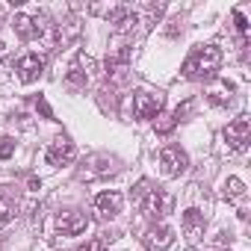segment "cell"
Listing matches in <instances>:
<instances>
[{
  "label": "cell",
  "instance_id": "277c9868",
  "mask_svg": "<svg viewBox=\"0 0 251 251\" xmlns=\"http://www.w3.org/2000/svg\"><path fill=\"white\" fill-rule=\"evenodd\" d=\"M118 172V160L106 157V154H92L83 160L80 166V180H95V177H109Z\"/></svg>",
  "mask_w": 251,
  "mask_h": 251
},
{
  "label": "cell",
  "instance_id": "8fae6325",
  "mask_svg": "<svg viewBox=\"0 0 251 251\" xmlns=\"http://www.w3.org/2000/svg\"><path fill=\"white\" fill-rule=\"evenodd\" d=\"M56 227H59V233H65V236H77V233H83V230L89 227V219H86V213H80V210H65V213H59V219H56Z\"/></svg>",
  "mask_w": 251,
  "mask_h": 251
},
{
  "label": "cell",
  "instance_id": "cb8c5ba5",
  "mask_svg": "<svg viewBox=\"0 0 251 251\" xmlns=\"http://www.w3.org/2000/svg\"><path fill=\"white\" fill-rule=\"evenodd\" d=\"M36 106L42 109V115H45V118H53V112H50V106H48V100H45V98H39V100H36Z\"/></svg>",
  "mask_w": 251,
  "mask_h": 251
},
{
  "label": "cell",
  "instance_id": "e0dca14e",
  "mask_svg": "<svg viewBox=\"0 0 251 251\" xmlns=\"http://www.w3.org/2000/svg\"><path fill=\"white\" fill-rule=\"evenodd\" d=\"M175 127H177V121H175V115H172V112H160V115H157V121H154L157 136H169Z\"/></svg>",
  "mask_w": 251,
  "mask_h": 251
},
{
  "label": "cell",
  "instance_id": "5bb4252c",
  "mask_svg": "<svg viewBox=\"0 0 251 251\" xmlns=\"http://www.w3.org/2000/svg\"><path fill=\"white\" fill-rule=\"evenodd\" d=\"M109 24L115 33H127V30H133V24H139V15L130 6H115V9H109Z\"/></svg>",
  "mask_w": 251,
  "mask_h": 251
},
{
  "label": "cell",
  "instance_id": "2e32d148",
  "mask_svg": "<svg viewBox=\"0 0 251 251\" xmlns=\"http://www.w3.org/2000/svg\"><path fill=\"white\" fill-rule=\"evenodd\" d=\"M65 86H68V89H74V92H80V89H86V86H89V74H86L80 65H71V68H68V74H65Z\"/></svg>",
  "mask_w": 251,
  "mask_h": 251
},
{
  "label": "cell",
  "instance_id": "603a6c76",
  "mask_svg": "<svg viewBox=\"0 0 251 251\" xmlns=\"http://www.w3.org/2000/svg\"><path fill=\"white\" fill-rule=\"evenodd\" d=\"M83 251H106V242L98 236V239H92V242H86L83 245Z\"/></svg>",
  "mask_w": 251,
  "mask_h": 251
},
{
  "label": "cell",
  "instance_id": "8992f818",
  "mask_svg": "<svg viewBox=\"0 0 251 251\" xmlns=\"http://www.w3.org/2000/svg\"><path fill=\"white\" fill-rule=\"evenodd\" d=\"M225 139H227V145H230L236 154H242V151L248 148V142H251V121H248L245 115H239L236 121H230L227 127H225Z\"/></svg>",
  "mask_w": 251,
  "mask_h": 251
},
{
  "label": "cell",
  "instance_id": "7a4b0ae2",
  "mask_svg": "<svg viewBox=\"0 0 251 251\" xmlns=\"http://www.w3.org/2000/svg\"><path fill=\"white\" fill-rule=\"evenodd\" d=\"M130 198L139 207V213L148 216V219H163L166 213H172V198L160 186H154L151 180H139L136 189L130 192Z\"/></svg>",
  "mask_w": 251,
  "mask_h": 251
},
{
  "label": "cell",
  "instance_id": "4fadbf2b",
  "mask_svg": "<svg viewBox=\"0 0 251 251\" xmlns=\"http://www.w3.org/2000/svg\"><path fill=\"white\" fill-rule=\"evenodd\" d=\"M121 204H124V195L115 192V189L95 195V210H98L100 219H112V216H118V213H121Z\"/></svg>",
  "mask_w": 251,
  "mask_h": 251
},
{
  "label": "cell",
  "instance_id": "ffe728a7",
  "mask_svg": "<svg viewBox=\"0 0 251 251\" xmlns=\"http://www.w3.org/2000/svg\"><path fill=\"white\" fill-rule=\"evenodd\" d=\"M12 151H15V139L12 136H3V139H0V160H9Z\"/></svg>",
  "mask_w": 251,
  "mask_h": 251
},
{
  "label": "cell",
  "instance_id": "7c38bea8",
  "mask_svg": "<svg viewBox=\"0 0 251 251\" xmlns=\"http://www.w3.org/2000/svg\"><path fill=\"white\" fill-rule=\"evenodd\" d=\"M180 225H183V236H186L189 242H198V239L204 236L207 219H204V213H201V210L189 207V210H183V219H180Z\"/></svg>",
  "mask_w": 251,
  "mask_h": 251
},
{
  "label": "cell",
  "instance_id": "484cf974",
  "mask_svg": "<svg viewBox=\"0 0 251 251\" xmlns=\"http://www.w3.org/2000/svg\"><path fill=\"white\" fill-rule=\"evenodd\" d=\"M0 48H3V45H0Z\"/></svg>",
  "mask_w": 251,
  "mask_h": 251
},
{
  "label": "cell",
  "instance_id": "ac0fdd59",
  "mask_svg": "<svg viewBox=\"0 0 251 251\" xmlns=\"http://www.w3.org/2000/svg\"><path fill=\"white\" fill-rule=\"evenodd\" d=\"M230 95H233V83L222 80V83L210 92V103H219V106H222V103H227V100H230Z\"/></svg>",
  "mask_w": 251,
  "mask_h": 251
},
{
  "label": "cell",
  "instance_id": "6da1fadb",
  "mask_svg": "<svg viewBox=\"0 0 251 251\" xmlns=\"http://www.w3.org/2000/svg\"><path fill=\"white\" fill-rule=\"evenodd\" d=\"M222 68V50L216 45H198L192 48V53L183 59V77L186 80H213Z\"/></svg>",
  "mask_w": 251,
  "mask_h": 251
},
{
  "label": "cell",
  "instance_id": "9c48e42d",
  "mask_svg": "<svg viewBox=\"0 0 251 251\" xmlns=\"http://www.w3.org/2000/svg\"><path fill=\"white\" fill-rule=\"evenodd\" d=\"M74 142H68L65 136H59V139H53L50 145H48V151H45V160H48V166H68L71 160H74Z\"/></svg>",
  "mask_w": 251,
  "mask_h": 251
},
{
  "label": "cell",
  "instance_id": "52a82bcc",
  "mask_svg": "<svg viewBox=\"0 0 251 251\" xmlns=\"http://www.w3.org/2000/svg\"><path fill=\"white\" fill-rule=\"evenodd\" d=\"M160 166H163V175L177 177V175H183V172L189 169V157H186L177 145H169V148L160 151Z\"/></svg>",
  "mask_w": 251,
  "mask_h": 251
},
{
  "label": "cell",
  "instance_id": "9a60e30c",
  "mask_svg": "<svg viewBox=\"0 0 251 251\" xmlns=\"http://www.w3.org/2000/svg\"><path fill=\"white\" fill-rule=\"evenodd\" d=\"M18 213V198L12 192V186H0V225L12 222Z\"/></svg>",
  "mask_w": 251,
  "mask_h": 251
},
{
  "label": "cell",
  "instance_id": "7402d4cb",
  "mask_svg": "<svg viewBox=\"0 0 251 251\" xmlns=\"http://www.w3.org/2000/svg\"><path fill=\"white\" fill-rule=\"evenodd\" d=\"M192 106H195V103H192V100H183V106H177V109H175V112H172V115H175V121H180V118H183V115H186V112H192Z\"/></svg>",
  "mask_w": 251,
  "mask_h": 251
},
{
  "label": "cell",
  "instance_id": "ba28073f",
  "mask_svg": "<svg viewBox=\"0 0 251 251\" xmlns=\"http://www.w3.org/2000/svg\"><path fill=\"white\" fill-rule=\"evenodd\" d=\"M172 242H175V230H172L169 225H154V227H148L145 236H142V245H145L148 251H169Z\"/></svg>",
  "mask_w": 251,
  "mask_h": 251
},
{
  "label": "cell",
  "instance_id": "44dd1931",
  "mask_svg": "<svg viewBox=\"0 0 251 251\" xmlns=\"http://www.w3.org/2000/svg\"><path fill=\"white\" fill-rule=\"evenodd\" d=\"M233 21H236V30H239V33H242V36H245V33H248V21H245V15H242V12H239V9H236V12H233Z\"/></svg>",
  "mask_w": 251,
  "mask_h": 251
},
{
  "label": "cell",
  "instance_id": "3957f363",
  "mask_svg": "<svg viewBox=\"0 0 251 251\" xmlns=\"http://www.w3.org/2000/svg\"><path fill=\"white\" fill-rule=\"evenodd\" d=\"M15 33H18V39H24V42H33V39H42L53 24L48 21V15L45 12H39V15H15Z\"/></svg>",
  "mask_w": 251,
  "mask_h": 251
},
{
  "label": "cell",
  "instance_id": "d6986e66",
  "mask_svg": "<svg viewBox=\"0 0 251 251\" xmlns=\"http://www.w3.org/2000/svg\"><path fill=\"white\" fill-rule=\"evenodd\" d=\"M225 195H227V198H242V195H245V183H242L239 177H227V183H225Z\"/></svg>",
  "mask_w": 251,
  "mask_h": 251
},
{
  "label": "cell",
  "instance_id": "30bf717a",
  "mask_svg": "<svg viewBox=\"0 0 251 251\" xmlns=\"http://www.w3.org/2000/svg\"><path fill=\"white\" fill-rule=\"evenodd\" d=\"M15 71H18L21 83H36V80L42 77V71H45V59H42L39 53H24V56L15 62Z\"/></svg>",
  "mask_w": 251,
  "mask_h": 251
},
{
  "label": "cell",
  "instance_id": "d4e9b609",
  "mask_svg": "<svg viewBox=\"0 0 251 251\" xmlns=\"http://www.w3.org/2000/svg\"><path fill=\"white\" fill-rule=\"evenodd\" d=\"M219 251H225V248H219Z\"/></svg>",
  "mask_w": 251,
  "mask_h": 251
},
{
  "label": "cell",
  "instance_id": "5b68a950",
  "mask_svg": "<svg viewBox=\"0 0 251 251\" xmlns=\"http://www.w3.org/2000/svg\"><path fill=\"white\" fill-rule=\"evenodd\" d=\"M163 103L166 98L160 92H151V89H139L133 95V115L136 118H157L163 112Z\"/></svg>",
  "mask_w": 251,
  "mask_h": 251
}]
</instances>
